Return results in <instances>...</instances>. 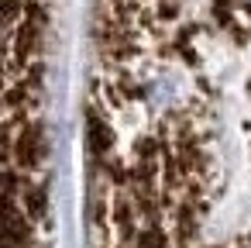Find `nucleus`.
<instances>
[{
    "label": "nucleus",
    "mask_w": 251,
    "mask_h": 248,
    "mask_svg": "<svg viewBox=\"0 0 251 248\" xmlns=\"http://www.w3.org/2000/svg\"><path fill=\"white\" fill-rule=\"evenodd\" d=\"M97 248H251V0H97Z\"/></svg>",
    "instance_id": "1"
},
{
    "label": "nucleus",
    "mask_w": 251,
    "mask_h": 248,
    "mask_svg": "<svg viewBox=\"0 0 251 248\" xmlns=\"http://www.w3.org/2000/svg\"><path fill=\"white\" fill-rule=\"evenodd\" d=\"M59 0H0V248H52L45 83Z\"/></svg>",
    "instance_id": "2"
}]
</instances>
